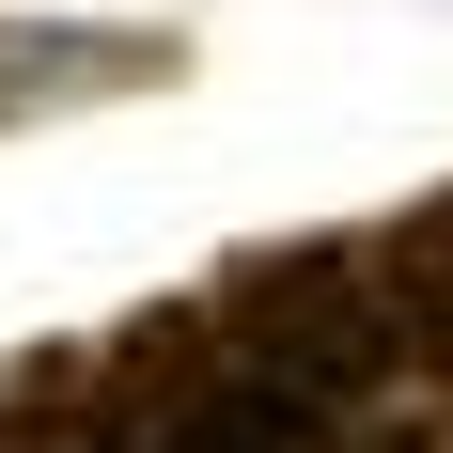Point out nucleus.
<instances>
[{"label": "nucleus", "instance_id": "5", "mask_svg": "<svg viewBox=\"0 0 453 453\" xmlns=\"http://www.w3.org/2000/svg\"><path fill=\"white\" fill-rule=\"evenodd\" d=\"M344 453H453V422H344Z\"/></svg>", "mask_w": 453, "mask_h": 453}, {"label": "nucleus", "instance_id": "6", "mask_svg": "<svg viewBox=\"0 0 453 453\" xmlns=\"http://www.w3.org/2000/svg\"><path fill=\"white\" fill-rule=\"evenodd\" d=\"M47 453H126V438H110V422H79V438H47Z\"/></svg>", "mask_w": 453, "mask_h": 453}, {"label": "nucleus", "instance_id": "3", "mask_svg": "<svg viewBox=\"0 0 453 453\" xmlns=\"http://www.w3.org/2000/svg\"><path fill=\"white\" fill-rule=\"evenodd\" d=\"M141 63H173L157 32H0V126L16 110H63V94H110Z\"/></svg>", "mask_w": 453, "mask_h": 453}, {"label": "nucleus", "instance_id": "2", "mask_svg": "<svg viewBox=\"0 0 453 453\" xmlns=\"http://www.w3.org/2000/svg\"><path fill=\"white\" fill-rule=\"evenodd\" d=\"M110 438L126 453H344V422L313 391H281V375L219 360L203 297H173V313H141L110 344Z\"/></svg>", "mask_w": 453, "mask_h": 453}, {"label": "nucleus", "instance_id": "1", "mask_svg": "<svg viewBox=\"0 0 453 453\" xmlns=\"http://www.w3.org/2000/svg\"><path fill=\"white\" fill-rule=\"evenodd\" d=\"M203 344H219V360H250V375H281V391H313L328 422H360L375 391L422 360V328H407V297H391V266H375V250H328V234L219 266Z\"/></svg>", "mask_w": 453, "mask_h": 453}, {"label": "nucleus", "instance_id": "4", "mask_svg": "<svg viewBox=\"0 0 453 453\" xmlns=\"http://www.w3.org/2000/svg\"><path fill=\"white\" fill-rule=\"evenodd\" d=\"M375 266H391V297H407L422 344H453V188H422L407 219L375 234Z\"/></svg>", "mask_w": 453, "mask_h": 453}]
</instances>
